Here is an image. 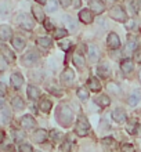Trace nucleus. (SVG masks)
Listing matches in <instances>:
<instances>
[{"instance_id": "obj_15", "label": "nucleus", "mask_w": 141, "mask_h": 152, "mask_svg": "<svg viewBox=\"0 0 141 152\" xmlns=\"http://www.w3.org/2000/svg\"><path fill=\"white\" fill-rule=\"evenodd\" d=\"M112 119L118 123H125L126 119H127V116H126V112L125 111H122V109H115L112 112Z\"/></svg>"}, {"instance_id": "obj_20", "label": "nucleus", "mask_w": 141, "mask_h": 152, "mask_svg": "<svg viewBox=\"0 0 141 152\" xmlns=\"http://www.w3.org/2000/svg\"><path fill=\"white\" fill-rule=\"evenodd\" d=\"M26 93H28V97L31 98L32 101L37 100L39 97H40V91H39V88L36 87V86H33V84H29L28 86V90H26Z\"/></svg>"}, {"instance_id": "obj_42", "label": "nucleus", "mask_w": 141, "mask_h": 152, "mask_svg": "<svg viewBox=\"0 0 141 152\" xmlns=\"http://www.w3.org/2000/svg\"><path fill=\"white\" fill-rule=\"evenodd\" d=\"M43 24H45V28L47 29L48 32H53V31H56V26L53 25V22H51L50 20H46L45 22H43Z\"/></svg>"}, {"instance_id": "obj_43", "label": "nucleus", "mask_w": 141, "mask_h": 152, "mask_svg": "<svg viewBox=\"0 0 141 152\" xmlns=\"http://www.w3.org/2000/svg\"><path fill=\"white\" fill-rule=\"evenodd\" d=\"M108 88H109V91L115 93V94H119V93H121V88L118 87L116 83H109L108 84Z\"/></svg>"}, {"instance_id": "obj_23", "label": "nucleus", "mask_w": 141, "mask_h": 152, "mask_svg": "<svg viewBox=\"0 0 141 152\" xmlns=\"http://www.w3.org/2000/svg\"><path fill=\"white\" fill-rule=\"evenodd\" d=\"M39 108H40L42 112H45V113H48L50 111H51L53 108V104H51V101L47 100V98H43V100L40 101V104H39Z\"/></svg>"}, {"instance_id": "obj_36", "label": "nucleus", "mask_w": 141, "mask_h": 152, "mask_svg": "<svg viewBox=\"0 0 141 152\" xmlns=\"http://www.w3.org/2000/svg\"><path fill=\"white\" fill-rule=\"evenodd\" d=\"M65 24H68V29H69V31H73V29L76 28V22L72 20V17H69V15L65 17Z\"/></svg>"}, {"instance_id": "obj_21", "label": "nucleus", "mask_w": 141, "mask_h": 152, "mask_svg": "<svg viewBox=\"0 0 141 152\" xmlns=\"http://www.w3.org/2000/svg\"><path fill=\"white\" fill-rule=\"evenodd\" d=\"M121 69H122V72L130 73L134 69L133 61H132V60H123V61H122V64H121Z\"/></svg>"}, {"instance_id": "obj_46", "label": "nucleus", "mask_w": 141, "mask_h": 152, "mask_svg": "<svg viewBox=\"0 0 141 152\" xmlns=\"http://www.w3.org/2000/svg\"><path fill=\"white\" fill-rule=\"evenodd\" d=\"M60 47L62 48L64 51H66V50H69V47H71V42H69V40H64V42H61Z\"/></svg>"}, {"instance_id": "obj_38", "label": "nucleus", "mask_w": 141, "mask_h": 152, "mask_svg": "<svg viewBox=\"0 0 141 152\" xmlns=\"http://www.w3.org/2000/svg\"><path fill=\"white\" fill-rule=\"evenodd\" d=\"M47 90L51 93V94H54V96H58V97L62 96V90H60V88L57 87V86H48Z\"/></svg>"}, {"instance_id": "obj_25", "label": "nucleus", "mask_w": 141, "mask_h": 152, "mask_svg": "<svg viewBox=\"0 0 141 152\" xmlns=\"http://www.w3.org/2000/svg\"><path fill=\"white\" fill-rule=\"evenodd\" d=\"M96 104H98L100 107L105 108V107H108V105L111 104V98H109L108 96H104V94H101V96H98V97L96 98Z\"/></svg>"}, {"instance_id": "obj_34", "label": "nucleus", "mask_w": 141, "mask_h": 152, "mask_svg": "<svg viewBox=\"0 0 141 152\" xmlns=\"http://www.w3.org/2000/svg\"><path fill=\"white\" fill-rule=\"evenodd\" d=\"M46 10H47L48 12H53L57 10V1L56 0H48L47 4H46Z\"/></svg>"}, {"instance_id": "obj_8", "label": "nucleus", "mask_w": 141, "mask_h": 152, "mask_svg": "<svg viewBox=\"0 0 141 152\" xmlns=\"http://www.w3.org/2000/svg\"><path fill=\"white\" fill-rule=\"evenodd\" d=\"M107 43H108L109 48L115 50V48H118L119 46H121V39H119V36H118L116 33L111 32L108 35V37H107Z\"/></svg>"}, {"instance_id": "obj_24", "label": "nucleus", "mask_w": 141, "mask_h": 152, "mask_svg": "<svg viewBox=\"0 0 141 152\" xmlns=\"http://www.w3.org/2000/svg\"><path fill=\"white\" fill-rule=\"evenodd\" d=\"M138 129H140V126H138V122L136 119H132L127 123V127H126V130L130 133V134H137L138 133Z\"/></svg>"}, {"instance_id": "obj_28", "label": "nucleus", "mask_w": 141, "mask_h": 152, "mask_svg": "<svg viewBox=\"0 0 141 152\" xmlns=\"http://www.w3.org/2000/svg\"><path fill=\"white\" fill-rule=\"evenodd\" d=\"M10 120H11V112L3 105V108H1V123L7 124Z\"/></svg>"}, {"instance_id": "obj_30", "label": "nucleus", "mask_w": 141, "mask_h": 152, "mask_svg": "<svg viewBox=\"0 0 141 152\" xmlns=\"http://www.w3.org/2000/svg\"><path fill=\"white\" fill-rule=\"evenodd\" d=\"M1 51H3V57H4V58H6L7 61L12 62V61L15 60V56H14V53L10 51V50H8L6 46H1Z\"/></svg>"}, {"instance_id": "obj_14", "label": "nucleus", "mask_w": 141, "mask_h": 152, "mask_svg": "<svg viewBox=\"0 0 141 152\" xmlns=\"http://www.w3.org/2000/svg\"><path fill=\"white\" fill-rule=\"evenodd\" d=\"M32 14L33 18L39 22H45V10H42L39 6H32Z\"/></svg>"}, {"instance_id": "obj_19", "label": "nucleus", "mask_w": 141, "mask_h": 152, "mask_svg": "<svg viewBox=\"0 0 141 152\" xmlns=\"http://www.w3.org/2000/svg\"><path fill=\"white\" fill-rule=\"evenodd\" d=\"M11 35H12V31L10 26H7V25H1L0 26V37H1L3 42L11 39Z\"/></svg>"}, {"instance_id": "obj_6", "label": "nucleus", "mask_w": 141, "mask_h": 152, "mask_svg": "<svg viewBox=\"0 0 141 152\" xmlns=\"http://www.w3.org/2000/svg\"><path fill=\"white\" fill-rule=\"evenodd\" d=\"M87 54H89V60L91 62H97L100 58V48L96 44H89L87 46Z\"/></svg>"}, {"instance_id": "obj_37", "label": "nucleus", "mask_w": 141, "mask_h": 152, "mask_svg": "<svg viewBox=\"0 0 141 152\" xmlns=\"http://www.w3.org/2000/svg\"><path fill=\"white\" fill-rule=\"evenodd\" d=\"M50 138H51L53 142H58V141L62 138V136H61L57 130H51V132H50Z\"/></svg>"}, {"instance_id": "obj_7", "label": "nucleus", "mask_w": 141, "mask_h": 152, "mask_svg": "<svg viewBox=\"0 0 141 152\" xmlns=\"http://www.w3.org/2000/svg\"><path fill=\"white\" fill-rule=\"evenodd\" d=\"M89 6H90V10L93 12H96V14H101L105 10V4L101 0H90Z\"/></svg>"}, {"instance_id": "obj_3", "label": "nucleus", "mask_w": 141, "mask_h": 152, "mask_svg": "<svg viewBox=\"0 0 141 152\" xmlns=\"http://www.w3.org/2000/svg\"><path fill=\"white\" fill-rule=\"evenodd\" d=\"M109 17L112 20L118 21V22H126L127 21V14L123 10L122 6H113L111 10H109Z\"/></svg>"}, {"instance_id": "obj_11", "label": "nucleus", "mask_w": 141, "mask_h": 152, "mask_svg": "<svg viewBox=\"0 0 141 152\" xmlns=\"http://www.w3.org/2000/svg\"><path fill=\"white\" fill-rule=\"evenodd\" d=\"M32 138L37 144H43V142L47 140V132H46L45 129H39V130H36V132L33 133Z\"/></svg>"}, {"instance_id": "obj_39", "label": "nucleus", "mask_w": 141, "mask_h": 152, "mask_svg": "<svg viewBox=\"0 0 141 152\" xmlns=\"http://www.w3.org/2000/svg\"><path fill=\"white\" fill-rule=\"evenodd\" d=\"M18 151L20 152H33V148H32V145H29V144H21L20 147H18Z\"/></svg>"}, {"instance_id": "obj_51", "label": "nucleus", "mask_w": 141, "mask_h": 152, "mask_svg": "<svg viewBox=\"0 0 141 152\" xmlns=\"http://www.w3.org/2000/svg\"><path fill=\"white\" fill-rule=\"evenodd\" d=\"M36 1H37V3H39V4H45V6H46V4H47V1H48V0H36Z\"/></svg>"}, {"instance_id": "obj_45", "label": "nucleus", "mask_w": 141, "mask_h": 152, "mask_svg": "<svg viewBox=\"0 0 141 152\" xmlns=\"http://www.w3.org/2000/svg\"><path fill=\"white\" fill-rule=\"evenodd\" d=\"M134 61H136L137 64H141V48H137V50L134 51Z\"/></svg>"}, {"instance_id": "obj_47", "label": "nucleus", "mask_w": 141, "mask_h": 152, "mask_svg": "<svg viewBox=\"0 0 141 152\" xmlns=\"http://www.w3.org/2000/svg\"><path fill=\"white\" fill-rule=\"evenodd\" d=\"M58 1H60V4L62 6V7L66 8L69 4H71V1H72V0H58Z\"/></svg>"}, {"instance_id": "obj_12", "label": "nucleus", "mask_w": 141, "mask_h": 152, "mask_svg": "<svg viewBox=\"0 0 141 152\" xmlns=\"http://www.w3.org/2000/svg\"><path fill=\"white\" fill-rule=\"evenodd\" d=\"M20 123L24 129H32L33 126L36 124V120L33 119V116H31V115H24L21 118Z\"/></svg>"}, {"instance_id": "obj_33", "label": "nucleus", "mask_w": 141, "mask_h": 152, "mask_svg": "<svg viewBox=\"0 0 141 152\" xmlns=\"http://www.w3.org/2000/svg\"><path fill=\"white\" fill-rule=\"evenodd\" d=\"M71 149H72V142L71 141H64L62 144H61V147H60V151L61 152H71Z\"/></svg>"}, {"instance_id": "obj_22", "label": "nucleus", "mask_w": 141, "mask_h": 152, "mask_svg": "<svg viewBox=\"0 0 141 152\" xmlns=\"http://www.w3.org/2000/svg\"><path fill=\"white\" fill-rule=\"evenodd\" d=\"M72 61H73V64L76 65L77 68H83L85 66V64H86V61H85V57L82 56L80 53H75L73 54V58H72Z\"/></svg>"}, {"instance_id": "obj_49", "label": "nucleus", "mask_w": 141, "mask_h": 152, "mask_svg": "<svg viewBox=\"0 0 141 152\" xmlns=\"http://www.w3.org/2000/svg\"><path fill=\"white\" fill-rule=\"evenodd\" d=\"M126 26H127V29H134V28H136V21L127 22V24H126Z\"/></svg>"}, {"instance_id": "obj_44", "label": "nucleus", "mask_w": 141, "mask_h": 152, "mask_svg": "<svg viewBox=\"0 0 141 152\" xmlns=\"http://www.w3.org/2000/svg\"><path fill=\"white\" fill-rule=\"evenodd\" d=\"M121 151L122 152H134V147L130 144H123L121 147Z\"/></svg>"}, {"instance_id": "obj_53", "label": "nucleus", "mask_w": 141, "mask_h": 152, "mask_svg": "<svg viewBox=\"0 0 141 152\" xmlns=\"http://www.w3.org/2000/svg\"><path fill=\"white\" fill-rule=\"evenodd\" d=\"M140 6H141V0H140Z\"/></svg>"}, {"instance_id": "obj_29", "label": "nucleus", "mask_w": 141, "mask_h": 152, "mask_svg": "<svg viewBox=\"0 0 141 152\" xmlns=\"http://www.w3.org/2000/svg\"><path fill=\"white\" fill-rule=\"evenodd\" d=\"M127 40H129V43H127V48H129L130 51H133V50H136L138 46V39L136 36H132V35H129V37H127Z\"/></svg>"}, {"instance_id": "obj_40", "label": "nucleus", "mask_w": 141, "mask_h": 152, "mask_svg": "<svg viewBox=\"0 0 141 152\" xmlns=\"http://www.w3.org/2000/svg\"><path fill=\"white\" fill-rule=\"evenodd\" d=\"M130 7L133 8V10H132L133 12H138V10L141 8V6H140V0H134V1H132V3H130Z\"/></svg>"}, {"instance_id": "obj_16", "label": "nucleus", "mask_w": 141, "mask_h": 152, "mask_svg": "<svg viewBox=\"0 0 141 152\" xmlns=\"http://www.w3.org/2000/svg\"><path fill=\"white\" fill-rule=\"evenodd\" d=\"M97 73H98V76H100V77L107 79V77L111 75V68H109V65L108 64L98 65V68H97Z\"/></svg>"}, {"instance_id": "obj_13", "label": "nucleus", "mask_w": 141, "mask_h": 152, "mask_svg": "<svg viewBox=\"0 0 141 152\" xmlns=\"http://www.w3.org/2000/svg\"><path fill=\"white\" fill-rule=\"evenodd\" d=\"M37 46L42 48V50H45V51H47L48 48L53 46V40L50 39V37L47 36H42L37 39Z\"/></svg>"}, {"instance_id": "obj_17", "label": "nucleus", "mask_w": 141, "mask_h": 152, "mask_svg": "<svg viewBox=\"0 0 141 152\" xmlns=\"http://www.w3.org/2000/svg\"><path fill=\"white\" fill-rule=\"evenodd\" d=\"M79 20L82 22H85V24H91L93 22V14L90 10H82L79 12Z\"/></svg>"}, {"instance_id": "obj_4", "label": "nucleus", "mask_w": 141, "mask_h": 152, "mask_svg": "<svg viewBox=\"0 0 141 152\" xmlns=\"http://www.w3.org/2000/svg\"><path fill=\"white\" fill-rule=\"evenodd\" d=\"M17 22L22 29H26V31H32L35 28V21L33 18L28 15V14H20L17 17Z\"/></svg>"}, {"instance_id": "obj_50", "label": "nucleus", "mask_w": 141, "mask_h": 152, "mask_svg": "<svg viewBox=\"0 0 141 152\" xmlns=\"http://www.w3.org/2000/svg\"><path fill=\"white\" fill-rule=\"evenodd\" d=\"M72 3H73V6H75V7H80L82 6V0H72Z\"/></svg>"}, {"instance_id": "obj_27", "label": "nucleus", "mask_w": 141, "mask_h": 152, "mask_svg": "<svg viewBox=\"0 0 141 152\" xmlns=\"http://www.w3.org/2000/svg\"><path fill=\"white\" fill-rule=\"evenodd\" d=\"M12 46H14V48H17V50H24L25 48V40L20 36L12 37Z\"/></svg>"}, {"instance_id": "obj_31", "label": "nucleus", "mask_w": 141, "mask_h": 152, "mask_svg": "<svg viewBox=\"0 0 141 152\" xmlns=\"http://www.w3.org/2000/svg\"><path fill=\"white\" fill-rule=\"evenodd\" d=\"M77 97H79V98H80L82 101H86L87 100V98H89L90 97V94H89V90H87V88L86 87H80V88H77Z\"/></svg>"}, {"instance_id": "obj_26", "label": "nucleus", "mask_w": 141, "mask_h": 152, "mask_svg": "<svg viewBox=\"0 0 141 152\" xmlns=\"http://www.w3.org/2000/svg\"><path fill=\"white\" fill-rule=\"evenodd\" d=\"M11 105H12V108L14 109L20 111V109H24L25 102H24V100H22L21 97H14V98L11 100Z\"/></svg>"}, {"instance_id": "obj_32", "label": "nucleus", "mask_w": 141, "mask_h": 152, "mask_svg": "<svg viewBox=\"0 0 141 152\" xmlns=\"http://www.w3.org/2000/svg\"><path fill=\"white\" fill-rule=\"evenodd\" d=\"M140 101V93L136 91L133 93V94H130L129 96V100H127V102H129V105H137V102Z\"/></svg>"}, {"instance_id": "obj_2", "label": "nucleus", "mask_w": 141, "mask_h": 152, "mask_svg": "<svg viewBox=\"0 0 141 152\" xmlns=\"http://www.w3.org/2000/svg\"><path fill=\"white\" fill-rule=\"evenodd\" d=\"M75 132H76V134L79 137H86L89 134L90 123L85 116H79V118H77V123H76V127H75Z\"/></svg>"}, {"instance_id": "obj_5", "label": "nucleus", "mask_w": 141, "mask_h": 152, "mask_svg": "<svg viewBox=\"0 0 141 152\" xmlns=\"http://www.w3.org/2000/svg\"><path fill=\"white\" fill-rule=\"evenodd\" d=\"M37 61H39V54H37L36 51H33V50L28 51L24 56V58H22V62H24L26 66H32L33 64H36Z\"/></svg>"}, {"instance_id": "obj_10", "label": "nucleus", "mask_w": 141, "mask_h": 152, "mask_svg": "<svg viewBox=\"0 0 141 152\" xmlns=\"http://www.w3.org/2000/svg\"><path fill=\"white\" fill-rule=\"evenodd\" d=\"M10 82H11V86L15 90L22 87V84H24V76L21 75V73H12L11 77H10Z\"/></svg>"}, {"instance_id": "obj_18", "label": "nucleus", "mask_w": 141, "mask_h": 152, "mask_svg": "<svg viewBox=\"0 0 141 152\" xmlns=\"http://www.w3.org/2000/svg\"><path fill=\"white\" fill-rule=\"evenodd\" d=\"M87 87H89L90 90H93V91H100V90H101L100 80L97 79L96 76H91V77L87 80Z\"/></svg>"}, {"instance_id": "obj_1", "label": "nucleus", "mask_w": 141, "mask_h": 152, "mask_svg": "<svg viewBox=\"0 0 141 152\" xmlns=\"http://www.w3.org/2000/svg\"><path fill=\"white\" fill-rule=\"evenodd\" d=\"M56 118L62 127H69L73 122V111L66 104H60L57 107Z\"/></svg>"}, {"instance_id": "obj_41", "label": "nucleus", "mask_w": 141, "mask_h": 152, "mask_svg": "<svg viewBox=\"0 0 141 152\" xmlns=\"http://www.w3.org/2000/svg\"><path fill=\"white\" fill-rule=\"evenodd\" d=\"M102 144L107 145V147H115V140L109 138V137H105V138H102Z\"/></svg>"}, {"instance_id": "obj_48", "label": "nucleus", "mask_w": 141, "mask_h": 152, "mask_svg": "<svg viewBox=\"0 0 141 152\" xmlns=\"http://www.w3.org/2000/svg\"><path fill=\"white\" fill-rule=\"evenodd\" d=\"M24 137H25V133H22V132H15V140H17V141L22 140Z\"/></svg>"}, {"instance_id": "obj_9", "label": "nucleus", "mask_w": 141, "mask_h": 152, "mask_svg": "<svg viewBox=\"0 0 141 152\" xmlns=\"http://www.w3.org/2000/svg\"><path fill=\"white\" fill-rule=\"evenodd\" d=\"M73 79H75V73H73V71L71 68H66L64 72H62V75H61V80H62V83L66 84V86L72 84Z\"/></svg>"}, {"instance_id": "obj_35", "label": "nucleus", "mask_w": 141, "mask_h": 152, "mask_svg": "<svg viewBox=\"0 0 141 152\" xmlns=\"http://www.w3.org/2000/svg\"><path fill=\"white\" fill-rule=\"evenodd\" d=\"M66 35H68V29H56V32H54V37L56 39H62Z\"/></svg>"}, {"instance_id": "obj_52", "label": "nucleus", "mask_w": 141, "mask_h": 152, "mask_svg": "<svg viewBox=\"0 0 141 152\" xmlns=\"http://www.w3.org/2000/svg\"><path fill=\"white\" fill-rule=\"evenodd\" d=\"M138 79H140V82H141V71H140V73H138Z\"/></svg>"}]
</instances>
